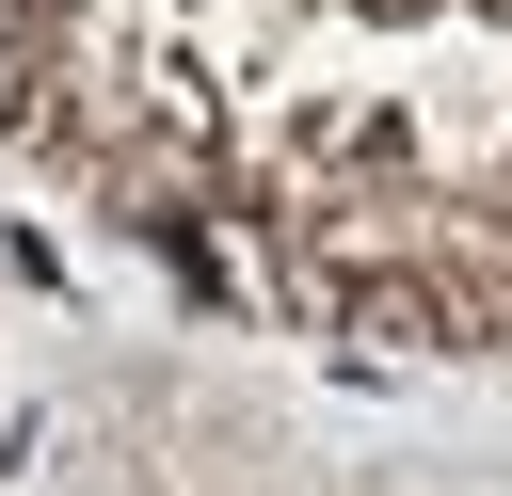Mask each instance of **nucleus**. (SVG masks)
<instances>
[{"label": "nucleus", "mask_w": 512, "mask_h": 496, "mask_svg": "<svg viewBox=\"0 0 512 496\" xmlns=\"http://www.w3.org/2000/svg\"><path fill=\"white\" fill-rule=\"evenodd\" d=\"M336 320L384 336V352H480V336H496V320H480L464 288H432V272H336Z\"/></svg>", "instance_id": "f257e3e1"}]
</instances>
